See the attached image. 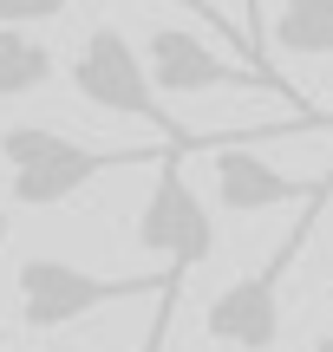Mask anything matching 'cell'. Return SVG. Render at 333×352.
<instances>
[{
  "instance_id": "1",
  "label": "cell",
  "mask_w": 333,
  "mask_h": 352,
  "mask_svg": "<svg viewBox=\"0 0 333 352\" xmlns=\"http://www.w3.org/2000/svg\"><path fill=\"white\" fill-rule=\"evenodd\" d=\"M164 157V138L144 144V151H92V144H72L52 124H7L0 131V164H7V196L20 209H59L72 202L85 183L118 170H144Z\"/></svg>"
},
{
  "instance_id": "2",
  "label": "cell",
  "mask_w": 333,
  "mask_h": 352,
  "mask_svg": "<svg viewBox=\"0 0 333 352\" xmlns=\"http://www.w3.org/2000/svg\"><path fill=\"white\" fill-rule=\"evenodd\" d=\"M138 248L164 254V287H157L164 307H157V333H151V352H157L170 314H177L183 274L216 254V215H209V202L196 196V183L183 176V151L177 144H164V157H157V183H151V196H144V209H138Z\"/></svg>"
},
{
  "instance_id": "3",
  "label": "cell",
  "mask_w": 333,
  "mask_h": 352,
  "mask_svg": "<svg viewBox=\"0 0 333 352\" xmlns=\"http://www.w3.org/2000/svg\"><path fill=\"white\" fill-rule=\"evenodd\" d=\"M321 202H327V183H314L308 196H301V222L281 235V248H275L255 274L229 280V287L203 307V340H216L229 352H275V340H281V280H288V267L301 261V248H308Z\"/></svg>"
},
{
  "instance_id": "4",
  "label": "cell",
  "mask_w": 333,
  "mask_h": 352,
  "mask_svg": "<svg viewBox=\"0 0 333 352\" xmlns=\"http://www.w3.org/2000/svg\"><path fill=\"white\" fill-rule=\"evenodd\" d=\"M72 91L85 104H98V111H111V118H144V124H151L164 144H177L183 157H190L196 138H203V131H183L177 118L164 111V91L151 85L144 52L131 46L118 26H92V33L78 39V52H72Z\"/></svg>"
},
{
  "instance_id": "5",
  "label": "cell",
  "mask_w": 333,
  "mask_h": 352,
  "mask_svg": "<svg viewBox=\"0 0 333 352\" xmlns=\"http://www.w3.org/2000/svg\"><path fill=\"white\" fill-rule=\"evenodd\" d=\"M164 287V274H92L78 261H59V254H26L20 274H13V294H20V327L26 333H59L72 320L98 314L111 300H138V294Z\"/></svg>"
},
{
  "instance_id": "6",
  "label": "cell",
  "mask_w": 333,
  "mask_h": 352,
  "mask_svg": "<svg viewBox=\"0 0 333 352\" xmlns=\"http://www.w3.org/2000/svg\"><path fill=\"white\" fill-rule=\"evenodd\" d=\"M144 65H151V85L164 91V98H190V91H275V98H288L294 111H308L301 91L288 85V78H268L261 65L222 59V52L203 46L190 26H157L151 46H144ZM308 118H314V111H308Z\"/></svg>"
},
{
  "instance_id": "7",
  "label": "cell",
  "mask_w": 333,
  "mask_h": 352,
  "mask_svg": "<svg viewBox=\"0 0 333 352\" xmlns=\"http://www.w3.org/2000/svg\"><path fill=\"white\" fill-rule=\"evenodd\" d=\"M275 124L248 131V138H196V151H209V170H216V202L235 215H261V209H281V202H301V176L275 170L268 157H255V144L268 138Z\"/></svg>"
},
{
  "instance_id": "8",
  "label": "cell",
  "mask_w": 333,
  "mask_h": 352,
  "mask_svg": "<svg viewBox=\"0 0 333 352\" xmlns=\"http://www.w3.org/2000/svg\"><path fill=\"white\" fill-rule=\"evenodd\" d=\"M268 39L301 59H333V0H281Z\"/></svg>"
},
{
  "instance_id": "9",
  "label": "cell",
  "mask_w": 333,
  "mask_h": 352,
  "mask_svg": "<svg viewBox=\"0 0 333 352\" xmlns=\"http://www.w3.org/2000/svg\"><path fill=\"white\" fill-rule=\"evenodd\" d=\"M52 72H59V59H52L46 39L20 33V26H0V98H26V91H39Z\"/></svg>"
},
{
  "instance_id": "10",
  "label": "cell",
  "mask_w": 333,
  "mask_h": 352,
  "mask_svg": "<svg viewBox=\"0 0 333 352\" xmlns=\"http://www.w3.org/2000/svg\"><path fill=\"white\" fill-rule=\"evenodd\" d=\"M65 7H72V0H0V26H46V20H59Z\"/></svg>"
},
{
  "instance_id": "11",
  "label": "cell",
  "mask_w": 333,
  "mask_h": 352,
  "mask_svg": "<svg viewBox=\"0 0 333 352\" xmlns=\"http://www.w3.org/2000/svg\"><path fill=\"white\" fill-rule=\"evenodd\" d=\"M242 46H248V65H261L268 78H281L268 65V26H261V0H242Z\"/></svg>"
},
{
  "instance_id": "12",
  "label": "cell",
  "mask_w": 333,
  "mask_h": 352,
  "mask_svg": "<svg viewBox=\"0 0 333 352\" xmlns=\"http://www.w3.org/2000/svg\"><path fill=\"white\" fill-rule=\"evenodd\" d=\"M164 7H183V13H196V20H209V26H229V33L242 39V26H235V20H222V13L209 7V0H164Z\"/></svg>"
},
{
  "instance_id": "13",
  "label": "cell",
  "mask_w": 333,
  "mask_h": 352,
  "mask_svg": "<svg viewBox=\"0 0 333 352\" xmlns=\"http://www.w3.org/2000/svg\"><path fill=\"white\" fill-rule=\"evenodd\" d=\"M314 352H333V333H321V340H314Z\"/></svg>"
},
{
  "instance_id": "14",
  "label": "cell",
  "mask_w": 333,
  "mask_h": 352,
  "mask_svg": "<svg viewBox=\"0 0 333 352\" xmlns=\"http://www.w3.org/2000/svg\"><path fill=\"white\" fill-rule=\"evenodd\" d=\"M0 248H7V209H0Z\"/></svg>"
},
{
  "instance_id": "15",
  "label": "cell",
  "mask_w": 333,
  "mask_h": 352,
  "mask_svg": "<svg viewBox=\"0 0 333 352\" xmlns=\"http://www.w3.org/2000/svg\"><path fill=\"white\" fill-rule=\"evenodd\" d=\"M327 183H333V170H327ZM327 202H333V189H327Z\"/></svg>"
}]
</instances>
